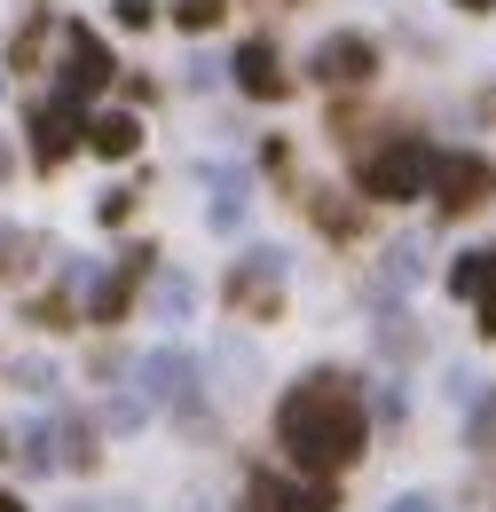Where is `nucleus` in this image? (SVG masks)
I'll return each mask as SVG.
<instances>
[{
  "mask_svg": "<svg viewBox=\"0 0 496 512\" xmlns=\"http://www.w3.org/2000/svg\"><path fill=\"white\" fill-rule=\"evenodd\" d=\"M24 465H32V473H48V465H56V434H48V426H32V434H24Z\"/></svg>",
  "mask_w": 496,
  "mask_h": 512,
  "instance_id": "17",
  "label": "nucleus"
},
{
  "mask_svg": "<svg viewBox=\"0 0 496 512\" xmlns=\"http://www.w3.org/2000/svg\"><path fill=\"white\" fill-rule=\"evenodd\" d=\"M449 292H457V300H473L481 331H496V245H481V253H457V268H449Z\"/></svg>",
  "mask_w": 496,
  "mask_h": 512,
  "instance_id": "7",
  "label": "nucleus"
},
{
  "mask_svg": "<svg viewBox=\"0 0 496 512\" xmlns=\"http://www.w3.org/2000/svg\"><path fill=\"white\" fill-rule=\"evenodd\" d=\"M457 8H496V0H457Z\"/></svg>",
  "mask_w": 496,
  "mask_h": 512,
  "instance_id": "25",
  "label": "nucleus"
},
{
  "mask_svg": "<svg viewBox=\"0 0 496 512\" xmlns=\"http://www.w3.org/2000/svg\"><path fill=\"white\" fill-rule=\"evenodd\" d=\"M245 174L237 166H213V229H245Z\"/></svg>",
  "mask_w": 496,
  "mask_h": 512,
  "instance_id": "12",
  "label": "nucleus"
},
{
  "mask_svg": "<svg viewBox=\"0 0 496 512\" xmlns=\"http://www.w3.org/2000/svg\"><path fill=\"white\" fill-rule=\"evenodd\" d=\"M252 505L260 512H339V497H331V481H276V473H260Z\"/></svg>",
  "mask_w": 496,
  "mask_h": 512,
  "instance_id": "8",
  "label": "nucleus"
},
{
  "mask_svg": "<svg viewBox=\"0 0 496 512\" xmlns=\"http://www.w3.org/2000/svg\"><path fill=\"white\" fill-rule=\"evenodd\" d=\"M111 71H119V64H111V48H103L87 24H63V95H71V103L103 95V87H111Z\"/></svg>",
  "mask_w": 496,
  "mask_h": 512,
  "instance_id": "4",
  "label": "nucleus"
},
{
  "mask_svg": "<svg viewBox=\"0 0 496 512\" xmlns=\"http://www.w3.org/2000/svg\"><path fill=\"white\" fill-rule=\"evenodd\" d=\"M174 24L182 32H213L221 24V0H174Z\"/></svg>",
  "mask_w": 496,
  "mask_h": 512,
  "instance_id": "15",
  "label": "nucleus"
},
{
  "mask_svg": "<svg viewBox=\"0 0 496 512\" xmlns=\"http://www.w3.org/2000/svg\"><path fill=\"white\" fill-rule=\"evenodd\" d=\"M95 213H103V221H126V213H134V190H103V205H95Z\"/></svg>",
  "mask_w": 496,
  "mask_h": 512,
  "instance_id": "20",
  "label": "nucleus"
},
{
  "mask_svg": "<svg viewBox=\"0 0 496 512\" xmlns=\"http://www.w3.org/2000/svg\"><path fill=\"white\" fill-rule=\"evenodd\" d=\"M276 442H284V457H292L308 481H331V473H347V465L363 457L371 418H363L355 386L339 379V371H308V379L276 402Z\"/></svg>",
  "mask_w": 496,
  "mask_h": 512,
  "instance_id": "1",
  "label": "nucleus"
},
{
  "mask_svg": "<svg viewBox=\"0 0 496 512\" xmlns=\"http://www.w3.org/2000/svg\"><path fill=\"white\" fill-rule=\"evenodd\" d=\"M56 465H79V473H87V465H95V434H87V426H63V449H56Z\"/></svg>",
  "mask_w": 496,
  "mask_h": 512,
  "instance_id": "16",
  "label": "nucleus"
},
{
  "mask_svg": "<svg viewBox=\"0 0 496 512\" xmlns=\"http://www.w3.org/2000/svg\"><path fill=\"white\" fill-rule=\"evenodd\" d=\"M363 197H378V205H402V197H426V182H434V150L418 142V134H402V142H386V150H371L363 158Z\"/></svg>",
  "mask_w": 496,
  "mask_h": 512,
  "instance_id": "2",
  "label": "nucleus"
},
{
  "mask_svg": "<svg viewBox=\"0 0 496 512\" xmlns=\"http://www.w3.org/2000/svg\"><path fill=\"white\" fill-rule=\"evenodd\" d=\"M0 174H8V150H0Z\"/></svg>",
  "mask_w": 496,
  "mask_h": 512,
  "instance_id": "26",
  "label": "nucleus"
},
{
  "mask_svg": "<svg viewBox=\"0 0 496 512\" xmlns=\"http://www.w3.org/2000/svg\"><path fill=\"white\" fill-rule=\"evenodd\" d=\"M386 512H441V505H434V497H394Z\"/></svg>",
  "mask_w": 496,
  "mask_h": 512,
  "instance_id": "23",
  "label": "nucleus"
},
{
  "mask_svg": "<svg viewBox=\"0 0 496 512\" xmlns=\"http://www.w3.org/2000/svg\"><path fill=\"white\" fill-rule=\"evenodd\" d=\"M16 386H24V394H56V363H40V355L16 363Z\"/></svg>",
  "mask_w": 496,
  "mask_h": 512,
  "instance_id": "18",
  "label": "nucleus"
},
{
  "mask_svg": "<svg viewBox=\"0 0 496 512\" xmlns=\"http://www.w3.org/2000/svg\"><path fill=\"white\" fill-rule=\"evenodd\" d=\"M0 512H24V505H16V497H8V489H0Z\"/></svg>",
  "mask_w": 496,
  "mask_h": 512,
  "instance_id": "24",
  "label": "nucleus"
},
{
  "mask_svg": "<svg viewBox=\"0 0 496 512\" xmlns=\"http://www.w3.org/2000/svg\"><path fill=\"white\" fill-rule=\"evenodd\" d=\"M150 16H158V8H150V0H119V24H126V32H142V24H150Z\"/></svg>",
  "mask_w": 496,
  "mask_h": 512,
  "instance_id": "21",
  "label": "nucleus"
},
{
  "mask_svg": "<svg viewBox=\"0 0 496 512\" xmlns=\"http://www.w3.org/2000/svg\"><path fill=\"white\" fill-rule=\"evenodd\" d=\"M87 150H95V158H134V150H142V119H134V111L87 119Z\"/></svg>",
  "mask_w": 496,
  "mask_h": 512,
  "instance_id": "11",
  "label": "nucleus"
},
{
  "mask_svg": "<svg viewBox=\"0 0 496 512\" xmlns=\"http://www.w3.org/2000/svg\"><path fill=\"white\" fill-rule=\"evenodd\" d=\"M158 308H166V316H189V284H182V276L158 284Z\"/></svg>",
  "mask_w": 496,
  "mask_h": 512,
  "instance_id": "19",
  "label": "nucleus"
},
{
  "mask_svg": "<svg viewBox=\"0 0 496 512\" xmlns=\"http://www.w3.org/2000/svg\"><path fill=\"white\" fill-rule=\"evenodd\" d=\"M229 71H237V87H245V95H260V103L292 95V79H284V64H276V48H268V40H245Z\"/></svg>",
  "mask_w": 496,
  "mask_h": 512,
  "instance_id": "10",
  "label": "nucleus"
},
{
  "mask_svg": "<svg viewBox=\"0 0 496 512\" xmlns=\"http://www.w3.org/2000/svg\"><path fill=\"white\" fill-rule=\"evenodd\" d=\"M63 316H71L63 300H40V308H32V323H40V331H63Z\"/></svg>",
  "mask_w": 496,
  "mask_h": 512,
  "instance_id": "22",
  "label": "nucleus"
},
{
  "mask_svg": "<svg viewBox=\"0 0 496 512\" xmlns=\"http://www.w3.org/2000/svg\"><path fill=\"white\" fill-rule=\"evenodd\" d=\"M32 253H40V237H32V229H0V276H24Z\"/></svg>",
  "mask_w": 496,
  "mask_h": 512,
  "instance_id": "13",
  "label": "nucleus"
},
{
  "mask_svg": "<svg viewBox=\"0 0 496 512\" xmlns=\"http://www.w3.org/2000/svg\"><path fill=\"white\" fill-rule=\"evenodd\" d=\"M189 355L182 347H158V355H142V394L150 402H174V410H189Z\"/></svg>",
  "mask_w": 496,
  "mask_h": 512,
  "instance_id": "9",
  "label": "nucleus"
},
{
  "mask_svg": "<svg viewBox=\"0 0 496 512\" xmlns=\"http://www.w3.org/2000/svg\"><path fill=\"white\" fill-rule=\"evenodd\" d=\"M0 457H8V434H0Z\"/></svg>",
  "mask_w": 496,
  "mask_h": 512,
  "instance_id": "27",
  "label": "nucleus"
},
{
  "mask_svg": "<svg viewBox=\"0 0 496 512\" xmlns=\"http://www.w3.org/2000/svg\"><path fill=\"white\" fill-rule=\"evenodd\" d=\"M426 190L441 197V213H473V205L496 197V166L473 158V150H457V158H434V182H426Z\"/></svg>",
  "mask_w": 496,
  "mask_h": 512,
  "instance_id": "3",
  "label": "nucleus"
},
{
  "mask_svg": "<svg viewBox=\"0 0 496 512\" xmlns=\"http://www.w3.org/2000/svg\"><path fill=\"white\" fill-rule=\"evenodd\" d=\"M315 229H323V237H355V229H363V213H355V205H339V197H315Z\"/></svg>",
  "mask_w": 496,
  "mask_h": 512,
  "instance_id": "14",
  "label": "nucleus"
},
{
  "mask_svg": "<svg viewBox=\"0 0 496 512\" xmlns=\"http://www.w3.org/2000/svg\"><path fill=\"white\" fill-rule=\"evenodd\" d=\"M308 71L323 79V87H363V79L378 71V48L355 40V32H339V40H323V48L308 56Z\"/></svg>",
  "mask_w": 496,
  "mask_h": 512,
  "instance_id": "6",
  "label": "nucleus"
},
{
  "mask_svg": "<svg viewBox=\"0 0 496 512\" xmlns=\"http://www.w3.org/2000/svg\"><path fill=\"white\" fill-rule=\"evenodd\" d=\"M24 127H32V158L56 174L63 158H71V142L87 134V119H79V103H71V95H56V103H32V119H24Z\"/></svg>",
  "mask_w": 496,
  "mask_h": 512,
  "instance_id": "5",
  "label": "nucleus"
}]
</instances>
